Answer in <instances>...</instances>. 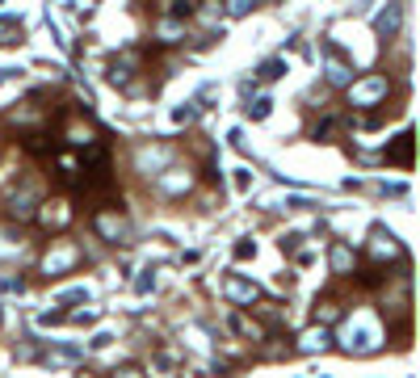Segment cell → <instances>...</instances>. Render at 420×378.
<instances>
[{
	"label": "cell",
	"mask_w": 420,
	"mask_h": 378,
	"mask_svg": "<svg viewBox=\"0 0 420 378\" xmlns=\"http://www.w3.org/2000/svg\"><path fill=\"white\" fill-rule=\"evenodd\" d=\"M67 219H72V210L63 202H38V223L42 227H63Z\"/></svg>",
	"instance_id": "obj_1"
},
{
	"label": "cell",
	"mask_w": 420,
	"mask_h": 378,
	"mask_svg": "<svg viewBox=\"0 0 420 378\" xmlns=\"http://www.w3.org/2000/svg\"><path fill=\"white\" fill-rule=\"evenodd\" d=\"M387 160H395V164H404V168L412 164V130H404V135H400V143L387 151Z\"/></svg>",
	"instance_id": "obj_2"
},
{
	"label": "cell",
	"mask_w": 420,
	"mask_h": 378,
	"mask_svg": "<svg viewBox=\"0 0 420 378\" xmlns=\"http://www.w3.org/2000/svg\"><path fill=\"white\" fill-rule=\"evenodd\" d=\"M67 265H76V248H55L46 257V274H63Z\"/></svg>",
	"instance_id": "obj_3"
},
{
	"label": "cell",
	"mask_w": 420,
	"mask_h": 378,
	"mask_svg": "<svg viewBox=\"0 0 420 378\" xmlns=\"http://www.w3.org/2000/svg\"><path fill=\"white\" fill-rule=\"evenodd\" d=\"M97 227H101V236H109V240H122V236H126V223H122V219H114V215H101V219H97Z\"/></svg>",
	"instance_id": "obj_4"
},
{
	"label": "cell",
	"mask_w": 420,
	"mask_h": 378,
	"mask_svg": "<svg viewBox=\"0 0 420 378\" xmlns=\"http://www.w3.org/2000/svg\"><path fill=\"white\" fill-rule=\"evenodd\" d=\"M387 278H391V274H383L379 265H366V269L358 274V286H366V290H374V286H383Z\"/></svg>",
	"instance_id": "obj_5"
},
{
	"label": "cell",
	"mask_w": 420,
	"mask_h": 378,
	"mask_svg": "<svg viewBox=\"0 0 420 378\" xmlns=\"http://www.w3.org/2000/svg\"><path fill=\"white\" fill-rule=\"evenodd\" d=\"M383 88H387V80H370V84H362V88H358V101H374Z\"/></svg>",
	"instance_id": "obj_6"
},
{
	"label": "cell",
	"mask_w": 420,
	"mask_h": 378,
	"mask_svg": "<svg viewBox=\"0 0 420 378\" xmlns=\"http://www.w3.org/2000/svg\"><path fill=\"white\" fill-rule=\"evenodd\" d=\"M395 25H400V8H387V13L379 17V29H383V34H391Z\"/></svg>",
	"instance_id": "obj_7"
},
{
	"label": "cell",
	"mask_w": 420,
	"mask_h": 378,
	"mask_svg": "<svg viewBox=\"0 0 420 378\" xmlns=\"http://www.w3.org/2000/svg\"><path fill=\"white\" fill-rule=\"evenodd\" d=\"M252 252H257V244H248V240H240V244H236V261H248Z\"/></svg>",
	"instance_id": "obj_8"
},
{
	"label": "cell",
	"mask_w": 420,
	"mask_h": 378,
	"mask_svg": "<svg viewBox=\"0 0 420 378\" xmlns=\"http://www.w3.org/2000/svg\"><path fill=\"white\" fill-rule=\"evenodd\" d=\"M257 290L252 286H244V282H231V299H252Z\"/></svg>",
	"instance_id": "obj_9"
},
{
	"label": "cell",
	"mask_w": 420,
	"mask_h": 378,
	"mask_svg": "<svg viewBox=\"0 0 420 378\" xmlns=\"http://www.w3.org/2000/svg\"><path fill=\"white\" fill-rule=\"evenodd\" d=\"M324 345H328V337H324V332H311V337L303 341V349H324Z\"/></svg>",
	"instance_id": "obj_10"
},
{
	"label": "cell",
	"mask_w": 420,
	"mask_h": 378,
	"mask_svg": "<svg viewBox=\"0 0 420 378\" xmlns=\"http://www.w3.org/2000/svg\"><path fill=\"white\" fill-rule=\"evenodd\" d=\"M248 114H252V118H265V114H269V101H257V105H248Z\"/></svg>",
	"instance_id": "obj_11"
},
{
	"label": "cell",
	"mask_w": 420,
	"mask_h": 378,
	"mask_svg": "<svg viewBox=\"0 0 420 378\" xmlns=\"http://www.w3.org/2000/svg\"><path fill=\"white\" fill-rule=\"evenodd\" d=\"M265 80H273V76H282V63H265V72H261Z\"/></svg>",
	"instance_id": "obj_12"
},
{
	"label": "cell",
	"mask_w": 420,
	"mask_h": 378,
	"mask_svg": "<svg viewBox=\"0 0 420 378\" xmlns=\"http://www.w3.org/2000/svg\"><path fill=\"white\" fill-rule=\"evenodd\" d=\"M252 8V0H231V13H248Z\"/></svg>",
	"instance_id": "obj_13"
}]
</instances>
